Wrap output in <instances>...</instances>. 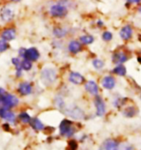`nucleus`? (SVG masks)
<instances>
[{
	"mask_svg": "<svg viewBox=\"0 0 141 150\" xmlns=\"http://www.w3.org/2000/svg\"><path fill=\"white\" fill-rule=\"evenodd\" d=\"M69 10L70 9L67 6H65L58 1L49 6L47 13H49V16L51 18H54V20H63V18H65L69 15Z\"/></svg>",
	"mask_w": 141,
	"mask_h": 150,
	"instance_id": "obj_1",
	"label": "nucleus"
},
{
	"mask_svg": "<svg viewBox=\"0 0 141 150\" xmlns=\"http://www.w3.org/2000/svg\"><path fill=\"white\" fill-rule=\"evenodd\" d=\"M41 79L46 85H51L56 81L57 79V71L53 67L47 66L42 70Z\"/></svg>",
	"mask_w": 141,
	"mask_h": 150,
	"instance_id": "obj_2",
	"label": "nucleus"
},
{
	"mask_svg": "<svg viewBox=\"0 0 141 150\" xmlns=\"http://www.w3.org/2000/svg\"><path fill=\"white\" fill-rule=\"evenodd\" d=\"M16 18L15 9L10 5H3L0 7V21L5 24H11Z\"/></svg>",
	"mask_w": 141,
	"mask_h": 150,
	"instance_id": "obj_3",
	"label": "nucleus"
},
{
	"mask_svg": "<svg viewBox=\"0 0 141 150\" xmlns=\"http://www.w3.org/2000/svg\"><path fill=\"white\" fill-rule=\"evenodd\" d=\"M100 150H131V146L125 142L107 139L101 145Z\"/></svg>",
	"mask_w": 141,
	"mask_h": 150,
	"instance_id": "obj_4",
	"label": "nucleus"
},
{
	"mask_svg": "<svg viewBox=\"0 0 141 150\" xmlns=\"http://www.w3.org/2000/svg\"><path fill=\"white\" fill-rule=\"evenodd\" d=\"M18 30L14 25L8 24L0 29V39L10 43L17 39Z\"/></svg>",
	"mask_w": 141,
	"mask_h": 150,
	"instance_id": "obj_5",
	"label": "nucleus"
},
{
	"mask_svg": "<svg viewBox=\"0 0 141 150\" xmlns=\"http://www.w3.org/2000/svg\"><path fill=\"white\" fill-rule=\"evenodd\" d=\"M118 35H119V38L124 43H129L133 40L134 36V27L130 23L124 24L120 28Z\"/></svg>",
	"mask_w": 141,
	"mask_h": 150,
	"instance_id": "obj_6",
	"label": "nucleus"
},
{
	"mask_svg": "<svg viewBox=\"0 0 141 150\" xmlns=\"http://www.w3.org/2000/svg\"><path fill=\"white\" fill-rule=\"evenodd\" d=\"M130 58V55L128 54L126 50H117L112 53L111 60L115 65L125 64Z\"/></svg>",
	"mask_w": 141,
	"mask_h": 150,
	"instance_id": "obj_7",
	"label": "nucleus"
},
{
	"mask_svg": "<svg viewBox=\"0 0 141 150\" xmlns=\"http://www.w3.org/2000/svg\"><path fill=\"white\" fill-rule=\"evenodd\" d=\"M60 133L64 137H70L75 133V128L70 120L64 119L60 124Z\"/></svg>",
	"mask_w": 141,
	"mask_h": 150,
	"instance_id": "obj_8",
	"label": "nucleus"
},
{
	"mask_svg": "<svg viewBox=\"0 0 141 150\" xmlns=\"http://www.w3.org/2000/svg\"><path fill=\"white\" fill-rule=\"evenodd\" d=\"M83 47L81 43L79 42L78 39H70L68 44H67V50L70 54L76 55L83 52Z\"/></svg>",
	"mask_w": 141,
	"mask_h": 150,
	"instance_id": "obj_9",
	"label": "nucleus"
},
{
	"mask_svg": "<svg viewBox=\"0 0 141 150\" xmlns=\"http://www.w3.org/2000/svg\"><path fill=\"white\" fill-rule=\"evenodd\" d=\"M51 33H52V36L55 39L62 40L69 36L70 29L68 27L63 26V25H54L52 27V30H51Z\"/></svg>",
	"mask_w": 141,
	"mask_h": 150,
	"instance_id": "obj_10",
	"label": "nucleus"
},
{
	"mask_svg": "<svg viewBox=\"0 0 141 150\" xmlns=\"http://www.w3.org/2000/svg\"><path fill=\"white\" fill-rule=\"evenodd\" d=\"M1 101H2V107L7 108H11L18 104V97L10 93H6L3 95L1 97Z\"/></svg>",
	"mask_w": 141,
	"mask_h": 150,
	"instance_id": "obj_11",
	"label": "nucleus"
},
{
	"mask_svg": "<svg viewBox=\"0 0 141 150\" xmlns=\"http://www.w3.org/2000/svg\"><path fill=\"white\" fill-rule=\"evenodd\" d=\"M24 58L30 60L31 62H37L41 58V52L36 47H26L24 54Z\"/></svg>",
	"mask_w": 141,
	"mask_h": 150,
	"instance_id": "obj_12",
	"label": "nucleus"
},
{
	"mask_svg": "<svg viewBox=\"0 0 141 150\" xmlns=\"http://www.w3.org/2000/svg\"><path fill=\"white\" fill-rule=\"evenodd\" d=\"M68 81L73 84H75V85H80L85 83L86 79H85V76H83L82 74L78 72H70L69 73V76H68Z\"/></svg>",
	"mask_w": 141,
	"mask_h": 150,
	"instance_id": "obj_13",
	"label": "nucleus"
},
{
	"mask_svg": "<svg viewBox=\"0 0 141 150\" xmlns=\"http://www.w3.org/2000/svg\"><path fill=\"white\" fill-rule=\"evenodd\" d=\"M101 83L104 89H106V90H112V89L116 86V79L111 75L104 76V78L102 79Z\"/></svg>",
	"mask_w": 141,
	"mask_h": 150,
	"instance_id": "obj_14",
	"label": "nucleus"
},
{
	"mask_svg": "<svg viewBox=\"0 0 141 150\" xmlns=\"http://www.w3.org/2000/svg\"><path fill=\"white\" fill-rule=\"evenodd\" d=\"M84 88L88 93H90L93 96H97V95H99V92H100V87H99L98 83L93 79L85 81Z\"/></svg>",
	"mask_w": 141,
	"mask_h": 150,
	"instance_id": "obj_15",
	"label": "nucleus"
},
{
	"mask_svg": "<svg viewBox=\"0 0 141 150\" xmlns=\"http://www.w3.org/2000/svg\"><path fill=\"white\" fill-rule=\"evenodd\" d=\"M33 90V86L29 81H21L18 86V92L22 96H27L30 95Z\"/></svg>",
	"mask_w": 141,
	"mask_h": 150,
	"instance_id": "obj_16",
	"label": "nucleus"
},
{
	"mask_svg": "<svg viewBox=\"0 0 141 150\" xmlns=\"http://www.w3.org/2000/svg\"><path fill=\"white\" fill-rule=\"evenodd\" d=\"M94 104L96 107V110H97V115L98 116H102L105 112V104L102 98L100 95H97L95 96V100H94Z\"/></svg>",
	"mask_w": 141,
	"mask_h": 150,
	"instance_id": "obj_17",
	"label": "nucleus"
},
{
	"mask_svg": "<svg viewBox=\"0 0 141 150\" xmlns=\"http://www.w3.org/2000/svg\"><path fill=\"white\" fill-rule=\"evenodd\" d=\"M95 40L96 38L93 34L91 33H84V34H81L80 36L78 37V41L81 43V45L83 47H88V46H91L95 43Z\"/></svg>",
	"mask_w": 141,
	"mask_h": 150,
	"instance_id": "obj_18",
	"label": "nucleus"
},
{
	"mask_svg": "<svg viewBox=\"0 0 141 150\" xmlns=\"http://www.w3.org/2000/svg\"><path fill=\"white\" fill-rule=\"evenodd\" d=\"M0 117H2L3 119L7 120L9 123H14L16 116L15 114L12 112V111L9 110V108H0Z\"/></svg>",
	"mask_w": 141,
	"mask_h": 150,
	"instance_id": "obj_19",
	"label": "nucleus"
},
{
	"mask_svg": "<svg viewBox=\"0 0 141 150\" xmlns=\"http://www.w3.org/2000/svg\"><path fill=\"white\" fill-rule=\"evenodd\" d=\"M112 73L118 76H125L127 75V68L124 64L115 65L114 68L112 69Z\"/></svg>",
	"mask_w": 141,
	"mask_h": 150,
	"instance_id": "obj_20",
	"label": "nucleus"
},
{
	"mask_svg": "<svg viewBox=\"0 0 141 150\" xmlns=\"http://www.w3.org/2000/svg\"><path fill=\"white\" fill-rule=\"evenodd\" d=\"M101 38L104 43H109L113 40L114 35H113V32L110 30H104L101 34Z\"/></svg>",
	"mask_w": 141,
	"mask_h": 150,
	"instance_id": "obj_21",
	"label": "nucleus"
},
{
	"mask_svg": "<svg viewBox=\"0 0 141 150\" xmlns=\"http://www.w3.org/2000/svg\"><path fill=\"white\" fill-rule=\"evenodd\" d=\"M30 125L33 127V128L36 131H42V130H44V128L43 122H42L40 119H38V118H33V119H31Z\"/></svg>",
	"mask_w": 141,
	"mask_h": 150,
	"instance_id": "obj_22",
	"label": "nucleus"
},
{
	"mask_svg": "<svg viewBox=\"0 0 141 150\" xmlns=\"http://www.w3.org/2000/svg\"><path fill=\"white\" fill-rule=\"evenodd\" d=\"M105 65L104 61L101 58H94L92 60V66L94 67L96 70H102L104 69V67Z\"/></svg>",
	"mask_w": 141,
	"mask_h": 150,
	"instance_id": "obj_23",
	"label": "nucleus"
},
{
	"mask_svg": "<svg viewBox=\"0 0 141 150\" xmlns=\"http://www.w3.org/2000/svg\"><path fill=\"white\" fill-rule=\"evenodd\" d=\"M32 67H33V62H31L30 60L28 59H25L23 58L21 60V69L23 70V72H28L30 71L32 69Z\"/></svg>",
	"mask_w": 141,
	"mask_h": 150,
	"instance_id": "obj_24",
	"label": "nucleus"
},
{
	"mask_svg": "<svg viewBox=\"0 0 141 150\" xmlns=\"http://www.w3.org/2000/svg\"><path fill=\"white\" fill-rule=\"evenodd\" d=\"M10 47H11L10 43H8V42H6V41H4V40L0 39V54L6 52L7 50H10Z\"/></svg>",
	"mask_w": 141,
	"mask_h": 150,
	"instance_id": "obj_25",
	"label": "nucleus"
},
{
	"mask_svg": "<svg viewBox=\"0 0 141 150\" xmlns=\"http://www.w3.org/2000/svg\"><path fill=\"white\" fill-rule=\"evenodd\" d=\"M21 58L18 56H15L13 57V58L11 59V62L12 64L14 65V67L16 69H21Z\"/></svg>",
	"mask_w": 141,
	"mask_h": 150,
	"instance_id": "obj_26",
	"label": "nucleus"
},
{
	"mask_svg": "<svg viewBox=\"0 0 141 150\" xmlns=\"http://www.w3.org/2000/svg\"><path fill=\"white\" fill-rule=\"evenodd\" d=\"M136 110L135 108L133 107H130V108H127L126 110H124V114L126 115L127 117H133L136 114Z\"/></svg>",
	"mask_w": 141,
	"mask_h": 150,
	"instance_id": "obj_27",
	"label": "nucleus"
},
{
	"mask_svg": "<svg viewBox=\"0 0 141 150\" xmlns=\"http://www.w3.org/2000/svg\"><path fill=\"white\" fill-rule=\"evenodd\" d=\"M141 4V0H126L125 2V7L127 9H130L133 6H137Z\"/></svg>",
	"mask_w": 141,
	"mask_h": 150,
	"instance_id": "obj_28",
	"label": "nucleus"
},
{
	"mask_svg": "<svg viewBox=\"0 0 141 150\" xmlns=\"http://www.w3.org/2000/svg\"><path fill=\"white\" fill-rule=\"evenodd\" d=\"M18 117H20V119L22 123H30V121H31L30 115L26 112H21L20 115H18Z\"/></svg>",
	"mask_w": 141,
	"mask_h": 150,
	"instance_id": "obj_29",
	"label": "nucleus"
},
{
	"mask_svg": "<svg viewBox=\"0 0 141 150\" xmlns=\"http://www.w3.org/2000/svg\"><path fill=\"white\" fill-rule=\"evenodd\" d=\"M95 26L98 28V29H104L105 27V23L104 20H102V18H98V20H96L95 21Z\"/></svg>",
	"mask_w": 141,
	"mask_h": 150,
	"instance_id": "obj_30",
	"label": "nucleus"
},
{
	"mask_svg": "<svg viewBox=\"0 0 141 150\" xmlns=\"http://www.w3.org/2000/svg\"><path fill=\"white\" fill-rule=\"evenodd\" d=\"M25 50H26V47H20V49L18 50V56L20 57L21 59H23L24 54H25Z\"/></svg>",
	"mask_w": 141,
	"mask_h": 150,
	"instance_id": "obj_31",
	"label": "nucleus"
},
{
	"mask_svg": "<svg viewBox=\"0 0 141 150\" xmlns=\"http://www.w3.org/2000/svg\"><path fill=\"white\" fill-rule=\"evenodd\" d=\"M23 74V70L22 69H16V76L17 78H21Z\"/></svg>",
	"mask_w": 141,
	"mask_h": 150,
	"instance_id": "obj_32",
	"label": "nucleus"
},
{
	"mask_svg": "<svg viewBox=\"0 0 141 150\" xmlns=\"http://www.w3.org/2000/svg\"><path fill=\"white\" fill-rule=\"evenodd\" d=\"M70 147L72 148L70 150H76V147H78V144H76V142H70Z\"/></svg>",
	"mask_w": 141,
	"mask_h": 150,
	"instance_id": "obj_33",
	"label": "nucleus"
},
{
	"mask_svg": "<svg viewBox=\"0 0 141 150\" xmlns=\"http://www.w3.org/2000/svg\"><path fill=\"white\" fill-rule=\"evenodd\" d=\"M8 1L12 4H18V3H20L22 0H8Z\"/></svg>",
	"mask_w": 141,
	"mask_h": 150,
	"instance_id": "obj_34",
	"label": "nucleus"
},
{
	"mask_svg": "<svg viewBox=\"0 0 141 150\" xmlns=\"http://www.w3.org/2000/svg\"><path fill=\"white\" fill-rule=\"evenodd\" d=\"M7 92H6V90L4 88H2V87H0V96H3L4 94H6Z\"/></svg>",
	"mask_w": 141,
	"mask_h": 150,
	"instance_id": "obj_35",
	"label": "nucleus"
},
{
	"mask_svg": "<svg viewBox=\"0 0 141 150\" xmlns=\"http://www.w3.org/2000/svg\"><path fill=\"white\" fill-rule=\"evenodd\" d=\"M136 8H137V10H138L137 12H138V13H141V4H140V5H137V6H136Z\"/></svg>",
	"mask_w": 141,
	"mask_h": 150,
	"instance_id": "obj_36",
	"label": "nucleus"
},
{
	"mask_svg": "<svg viewBox=\"0 0 141 150\" xmlns=\"http://www.w3.org/2000/svg\"><path fill=\"white\" fill-rule=\"evenodd\" d=\"M137 60H138V62L141 64V56H137Z\"/></svg>",
	"mask_w": 141,
	"mask_h": 150,
	"instance_id": "obj_37",
	"label": "nucleus"
},
{
	"mask_svg": "<svg viewBox=\"0 0 141 150\" xmlns=\"http://www.w3.org/2000/svg\"><path fill=\"white\" fill-rule=\"evenodd\" d=\"M140 98H141V96H140Z\"/></svg>",
	"mask_w": 141,
	"mask_h": 150,
	"instance_id": "obj_38",
	"label": "nucleus"
}]
</instances>
